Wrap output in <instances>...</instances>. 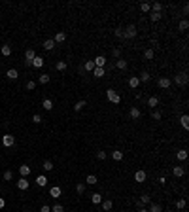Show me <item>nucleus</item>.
<instances>
[{
    "label": "nucleus",
    "mask_w": 189,
    "mask_h": 212,
    "mask_svg": "<svg viewBox=\"0 0 189 212\" xmlns=\"http://www.w3.org/2000/svg\"><path fill=\"white\" fill-rule=\"evenodd\" d=\"M106 97H108V100H110V102H113V104H119V102H121V97H119V93H115L113 89H108V91H106Z\"/></svg>",
    "instance_id": "f257e3e1"
},
{
    "label": "nucleus",
    "mask_w": 189,
    "mask_h": 212,
    "mask_svg": "<svg viewBox=\"0 0 189 212\" xmlns=\"http://www.w3.org/2000/svg\"><path fill=\"white\" fill-rule=\"evenodd\" d=\"M136 34H138V28H136L134 25H129V27L123 30V38H134Z\"/></svg>",
    "instance_id": "f03ea898"
},
{
    "label": "nucleus",
    "mask_w": 189,
    "mask_h": 212,
    "mask_svg": "<svg viewBox=\"0 0 189 212\" xmlns=\"http://www.w3.org/2000/svg\"><path fill=\"white\" fill-rule=\"evenodd\" d=\"M2 144H4L6 148H11V146L15 144V136H11V135H4V136H2Z\"/></svg>",
    "instance_id": "7ed1b4c3"
},
{
    "label": "nucleus",
    "mask_w": 189,
    "mask_h": 212,
    "mask_svg": "<svg viewBox=\"0 0 189 212\" xmlns=\"http://www.w3.org/2000/svg\"><path fill=\"white\" fill-rule=\"evenodd\" d=\"M146 178H148V174H146V171H136V172H134V182H138V184H142V182H146Z\"/></svg>",
    "instance_id": "20e7f679"
},
{
    "label": "nucleus",
    "mask_w": 189,
    "mask_h": 212,
    "mask_svg": "<svg viewBox=\"0 0 189 212\" xmlns=\"http://www.w3.org/2000/svg\"><path fill=\"white\" fill-rule=\"evenodd\" d=\"M95 66L97 68H104L106 66V57H104V55H99V57H95Z\"/></svg>",
    "instance_id": "39448f33"
},
{
    "label": "nucleus",
    "mask_w": 189,
    "mask_h": 212,
    "mask_svg": "<svg viewBox=\"0 0 189 212\" xmlns=\"http://www.w3.org/2000/svg\"><path fill=\"white\" fill-rule=\"evenodd\" d=\"M28 186H30V182H28L27 178H23V176H21V178H19V182H17V188H19L21 191H25V190H28Z\"/></svg>",
    "instance_id": "423d86ee"
},
{
    "label": "nucleus",
    "mask_w": 189,
    "mask_h": 212,
    "mask_svg": "<svg viewBox=\"0 0 189 212\" xmlns=\"http://www.w3.org/2000/svg\"><path fill=\"white\" fill-rule=\"evenodd\" d=\"M174 81L178 83V85H187V74H180V76H176L174 78Z\"/></svg>",
    "instance_id": "0eeeda50"
},
{
    "label": "nucleus",
    "mask_w": 189,
    "mask_h": 212,
    "mask_svg": "<svg viewBox=\"0 0 189 212\" xmlns=\"http://www.w3.org/2000/svg\"><path fill=\"white\" fill-rule=\"evenodd\" d=\"M64 40H66V32H63V30H61V32H57V34H55V38H53V42H55V44H63Z\"/></svg>",
    "instance_id": "6e6552de"
},
{
    "label": "nucleus",
    "mask_w": 189,
    "mask_h": 212,
    "mask_svg": "<svg viewBox=\"0 0 189 212\" xmlns=\"http://www.w3.org/2000/svg\"><path fill=\"white\" fill-rule=\"evenodd\" d=\"M129 116H131L132 119H138V117L142 116V112H140V108H136V106H132V108L129 110Z\"/></svg>",
    "instance_id": "1a4fd4ad"
},
{
    "label": "nucleus",
    "mask_w": 189,
    "mask_h": 212,
    "mask_svg": "<svg viewBox=\"0 0 189 212\" xmlns=\"http://www.w3.org/2000/svg\"><path fill=\"white\" fill-rule=\"evenodd\" d=\"M30 171H32V169L28 167V165H21V167H19V172H21L23 178H27V176L30 174Z\"/></svg>",
    "instance_id": "9d476101"
},
{
    "label": "nucleus",
    "mask_w": 189,
    "mask_h": 212,
    "mask_svg": "<svg viewBox=\"0 0 189 212\" xmlns=\"http://www.w3.org/2000/svg\"><path fill=\"white\" fill-rule=\"evenodd\" d=\"M138 85H140V80H138V76H132V78H129V87H131V89H136Z\"/></svg>",
    "instance_id": "9b49d317"
},
{
    "label": "nucleus",
    "mask_w": 189,
    "mask_h": 212,
    "mask_svg": "<svg viewBox=\"0 0 189 212\" xmlns=\"http://www.w3.org/2000/svg\"><path fill=\"white\" fill-rule=\"evenodd\" d=\"M44 63H45L44 57H34V61H32V66H34V68H42V66H44Z\"/></svg>",
    "instance_id": "f8f14e48"
},
{
    "label": "nucleus",
    "mask_w": 189,
    "mask_h": 212,
    "mask_svg": "<svg viewBox=\"0 0 189 212\" xmlns=\"http://www.w3.org/2000/svg\"><path fill=\"white\" fill-rule=\"evenodd\" d=\"M61 193H63V191H61V188H59V186H53V188L49 190V195H51V197H55V199L61 197Z\"/></svg>",
    "instance_id": "ddd939ff"
},
{
    "label": "nucleus",
    "mask_w": 189,
    "mask_h": 212,
    "mask_svg": "<svg viewBox=\"0 0 189 212\" xmlns=\"http://www.w3.org/2000/svg\"><path fill=\"white\" fill-rule=\"evenodd\" d=\"M172 174H174L176 178H180V176L185 174V169L184 167H174V169H172Z\"/></svg>",
    "instance_id": "4468645a"
},
{
    "label": "nucleus",
    "mask_w": 189,
    "mask_h": 212,
    "mask_svg": "<svg viewBox=\"0 0 189 212\" xmlns=\"http://www.w3.org/2000/svg\"><path fill=\"white\" fill-rule=\"evenodd\" d=\"M157 83H159V87H163V89H168V87H170V80H168V78H161Z\"/></svg>",
    "instance_id": "2eb2a0df"
},
{
    "label": "nucleus",
    "mask_w": 189,
    "mask_h": 212,
    "mask_svg": "<svg viewBox=\"0 0 189 212\" xmlns=\"http://www.w3.org/2000/svg\"><path fill=\"white\" fill-rule=\"evenodd\" d=\"M115 66L119 68V70H127V66H129V63H127L125 59H117V63H115Z\"/></svg>",
    "instance_id": "dca6fc26"
},
{
    "label": "nucleus",
    "mask_w": 189,
    "mask_h": 212,
    "mask_svg": "<svg viewBox=\"0 0 189 212\" xmlns=\"http://www.w3.org/2000/svg\"><path fill=\"white\" fill-rule=\"evenodd\" d=\"M6 76H8L9 80H17V78H19V72L15 70V68H9L8 72H6Z\"/></svg>",
    "instance_id": "f3484780"
},
{
    "label": "nucleus",
    "mask_w": 189,
    "mask_h": 212,
    "mask_svg": "<svg viewBox=\"0 0 189 212\" xmlns=\"http://www.w3.org/2000/svg\"><path fill=\"white\" fill-rule=\"evenodd\" d=\"M148 106H149V108L159 106V97H149V99H148Z\"/></svg>",
    "instance_id": "a211bd4d"
},
{
    "label": "nucleus",
    "mask_w": 189,
    "mask_h": 212,
    "mask_svg": "<svg viewBox=\"0 0 189 212\" xmlns=\"http://www.w3.org/2000/svg\"><path fill=\"white\" fill-rule=\"evenodd\" d=\"M36 184L40 186V188H44V186H47V178H45L44 174H40V176H36Z\"/></svg>",
    "instance_id": "6ab92c4d"
},
{
    "label": "nucleus",
    "mask_w": 189,
    "mask_h": 212,
    "mask_svg": "<svg viewBox=\"0 0 189 212\" xmlns=\"http://www.w3.org/2000/svg\"><path fill=\"white\" fill-rule=\"evenodd\" d=\"M87 106V100H78L76 104H74V110H76V112H80V110H83Z\"/></svg>",
    "instance_id": "aec40b11"
},
{
    "label": "nucleus",
    "mask_w": 189,
    "mask_h": 212,
    "mask_svg": "<svg viewBox=\"0 0 189 212\" xmlns=\"http://www.w3.org/2000/svg\"><path fill=\"white\" fill-rule=\"evenodd\" d=\"M112 159H113V161H121V159H123V152H121V150L112 152Z\"/></svg>",
    "instance_id": "412c9836"
},
{
    "label": "nucleus",
    "mask_w": 189,
    "mask_h": 212,
    "mask_svg": "<svg viewBox=\"0 0 189 212\" xmlns=\"http://www.w3.org/2000/svg\"><path fill=\"white\" fill-rule=\"evenodd\" d=\"M53 47H55V42H53V38H49V40H45V42H44V49L51 51Z\"/></svg>",
    "instance_id": "4be33fe9"
},
{
    "label": "nucleus",
    "mask_w": 189,
    "mask_h": 212,
    "mask_svg": "<svg viewBox=\"0 0 189 212\" xmlns=\"http://www.w3.org/2000/svg\"><path fill=\"white\" fill-rule=\"evenodd\" d=\"M112 207H113V203H112V201H110V199H106V201H102V210L110 212V210H112Z\"/></svg>",
    "instance_id": "5701e85b"
},
{
    "label": "nucleus",
    "mask_w": 189,
    "mask_h": 212,
    "mask_svg": "<svg viewBox=\"0 0 189 212\" xmlns=\"http://www.w3.org/2000/svg\"><path fill=\"white\" fill-rule=\"evenodd\" d=\"M180 121H182V127H184V129H189V116L187 114H184V116L180 117Z\"/></svg>",
    "instance_id": "b1692460"
},
{
    "label": "nucleus",
    "mask_w": 189,
    "mask_h": 212,
    "mask_svg": "<svg viewBox=\"0 0 189 212\" xmlns=\"http://www.w3.org/2000/svg\"><path fill=\"white\" fill-rule=\"evenodd\" d=\"M148 212H163V207H161V205H157V203H153V205H149Z\"/></svg>",
    "instance_id": "393cba45"
},
{
    "label": "nucleus",
    "mask_w": 189,
    "mask_h": 212,
    "mask_svg": "<svg viewBox=\"0 0 189 212\" xmlns=\"http://www.w3.org/2000/svg\"><path fill=\"white\" fill-rule=\"evenodd\" d=\"M85 188H87V186H85V182H80V184L76 186V191H78V195H83V193H85Z\"/></svg>",
    "instance_id": "a878e982"
},
{
    "label": "nucleus",
    "mask_w": 189,
    "mask_h": 212,
    "mask_svg": "<svg viewBox=\"0 0 189 212\" xmlns=\"http://www.w3.org/2000/svg\"><path fill=\"white\" fill-rule=\"evenodd\" d=\"M91 201H93L95 205H100V203H102V195H100V193H93V195H91Z\"/></svg>",
    "instance_id": "bb28decb"
},
{
    "label": "nucleus",
    "mask_w": 189,
    "mask_h": 212,
    "mask_svg": "<svg viewBox=\"0 0 189 212\" xmlns=\"http://www.w3.org/2000/svg\"><path fill=\"white\" fill-rule=\"evenodd\" d=\"M42 106H44V110H53V100H51V99H45L44 102H42Z\"/></svg>",
    "instance_id": "cd10ccee"
},
{
    "label": "nucleus",
    "mask_w": 189,
    "mask_h": 212,
    "mask_svg": "<svg viewBox=\"0 0 189 212\" xmlns=\"http://www.w3.org/2000/svg\"><path fill=\"white\" fill-rule=\"evenodd\" d=\"M0 51H2V55H4V57H9V55H11V47H9L8 44L2 45V49H0Z\"/></svg>",
    "instance_id": "c85d7f7f"
},
{
    "label": "nucleus",
    "mask_w": 189,
    "mask_h": 212,
    "mask_svg": "<svg viewBox=\"0 0 189 212\" xmlns=\"http://www.w3.org/2000/svg\"><path fill=\"white\" fill-rule=\"evenodd\" d=\"M55 68H57L59 72H64V70H66V63H64V61H57Z\"/></svg>",
    "instance_id": "c756f323"
},
{
    "label": "nucleus",
    "mask_w": 189,
    "mask_h": 212,
    "mask_svg": "<svg viewBox=\"0 0 189 212\" xmlns=\"http://www.w3.org/2000/svg\"><path fill=\"white\" fill-rule=\"evenodd\" d=\"M138 80L146 83V81H149V80H151V76H149V72H146V70H144V72H142V74L138 76Z\"/></svg>",
    "instance_id": "7c9ffc66"
},
{
    "label": "nucleus",
    "mask_w": 189,
    "mask_h": 212,
    "mask_svg": "<svg viewBox=\"0 0 189 212\" xmlns=\"http://www.w3.org/2000/svg\"><path fill=\"white\" fill-rule=\"evenodd\" d=\"M93 74H95V78H102L104 74H106V70H104V68H97V66H95Z\"/></svg>",
    "instance_id": "2f4dec72"
},
{
    "label": "nucleus",
    "mask_w": 189,
    "mask_h": 212,
    "mask_svg": "<svg viewBox=\"0 0 189 212\" xmlns=\"http://www.w3.org/2000/svg\"><path fill=\"white\" fill-rule=\"evenodd\" d=\"M176 155H178V161H185L187 159V150H180Z\"/></svg>",
    "instance_id": "473e14b6"
},
{
    "label": "nucleus",
    "mask_w": 189,
    "mask_h": 212,
    "mask_svg": "<svg viewBox=\"0 0 189 212\" xmlns=\"http://www.w3.org/2000/svg\"><path fill=\"white\" fill-rule=\"evenodd\" d=\"M163 9V4L161 2H155V4H151V12H155V14H161Z\"/></svg>",
    "instance_id": "72a5a7b5"
},
{
    "label": "nucleus",
    "mask_w": 189,
    "mask_h": 212,
    "mask_svg": "<svg viewBox=\"0 0 189 212\" xmlns=\"http://www.w3.org/2000/svg\"><path fill=\"white\" fill-rule=\"evenodd\" d=\"M178 28H180V30H187V28H189V21H187V19H182L180 25H178Z\"/></svg>",
    "instance_id": "f704fd0d"
},
{
    "label": "nucleus",
    "mask_w": 189,
    "mask_h": 212,
    "mask_svg": "<svg viewBox=\"0 0 189 212\" xmlns=\"http://www.w3.org/2000/svg\"><path fill=\"white\" fill-rule=\"evenodd\" d=\"M38 81H40L42 85H45V83H49V76H47V74H42V76H38Z\"/></svg>",
    "instance_id": "c9c22d12"
},
{
    "label": "nucleus",
    "mask_w": 189,
    "mask_h": 212,
    "mask_svg": "<svg viewBox=\"0 0 189 212\" xmlns=\"http://www.w3.org/2000/svg\"><path fill=\"white\" fill-rule=\"evenodd\" d=\"M185 205H187V203H185V199H178V201H176V208H178V210H184Z\"/></svg>",
    "instance_id": "e433bc0d"
},
{
    "label": "nucleus",
    "mask_w": 189,
    "mask_h": 212,
    "mask_svg": "<svg viewBox=\"0 0 189 212\" xmlns=\"http://www.w3.org/2000/svg\"><path fill=\"white\" fill-rule=\"evenodd\" d=\"M42 169H44V171H47V172H49V171H53V163H51V161H44V165H42Z\"/></svg>",
    "instance_id": "4c0bfd02"
},
{
    "label": "nucleus",
    "mask_w": 189,
    "mask_h": 212,
    "mask_svg": "<svg viewBox=\"0 0 189 212\" xmlns=\"http://www.w3.org/2000/svg\"><path fill=\"white\" fill-rule=\"evenodd\" d=\"M83 68H85L87 72H93V70H95V63H93V61H87V63L83 64Z\"/></svg>",
    "instance_id": "58836bf2"
},
{
    "label": "nucleus",
    "mask_w": 189,
    "mask_h": 212,
    "mask_svg": "<svg viewBox=\"0 0 189 212\" xmlns=\"http://www.w3.org/2000/svg\"><path fill=\"white\" fill-rule=\"evenodd\" d=\"M97 182H99V180H97V176H95V174H89V176H87V186H95Z\"/></svg>",
    "instance_id": "ea45409f"
},
{
    "label": "nucleus",
    "mask_w": 189,
    "mask_h": 212,
    "mask_svg": "<svg viewBox=\"0 0 189 212\" xmlns=\"http://www.w3.org/2000/svg\"><path fill=\"white\" fill-rule=\"evenodd\" d=\"M149 201H151V197H149V195H148V193H144V195H142V197H140V203L144 205V207H146V205H148V203H149Z\"/></svg>",
    "instance_id": "a19ab883"
},
{
    "label": "nucleus",
    "mask_w": 189,
    "mask_h": 212,
    "mask_svg": "<svg viewBox=\"0 0 189 212\" xmlns=\"http://www.w3.org/2000/svg\"><path fill=\"white\" fill-rule=\"evenodd\" d=\"M161 17H163V15H161V14H155V12H151V14H149V19H151L153 23H157Z\"/></svg>",
    "instance_id": "79ce46f5"
},
{
    "label": "nucleus",
    "mask_w": 189,
    "mask_h": 212,
    "mask_svg": "<svg viewBox=\"0 0 189 212\" xmlns=\"http://www.w3.org/2000/svg\"><path fill=\"white\" fill-rule=\"evenodd\" d=\"M144 57L148 59V61H151V59L155 57V53H153V49H146V51H144Z\"/></svg>",
    "instance_id": "37998d69"
},
{
    "label": "nucleus",
    "mask_w": 189,
    "mask_h": 212,
    "mask_svg": "<svg viewBox=\"0 0 189 212\" xmlns=\"http://www.w3.org/2000/svg\"><path fill=\"white\" fill-rule=\"evenodd\" d=\"M140 9H142L144 14H148V12H151V4H148V2H144V4L140 6Z\"/></svg>",
    "instance_id": "c03bdc74"
},
{
    "label": "nucleus",
    "mask_w": 189,
    "mask_h": 212,
    "mask_svg": "<svg viewBox=\"0 0 189 212\" xmlns=\"http://www.w3.org/2000/svg\"><path fill=\"white\" fill-rule=\"evenodd\" d=\"M51 212H64V208H63V205H55V207L51 208Z\"/></svg>",
    "instance_id": "a18cd8bd"
},
{
    "label": "nucleus",
    "mask_w": 189,
    "mask_h": 212,
    "mask_svg": "<svg viewBox=\"0 0 189 212\" xmlns=\"http://www.w3.org/2000/svg\"><path fill=\"white\" fill-rule=\"evenodd\" d=\"M11 178H14V172H11V171H6L4 172V180H11Z\"/></svg>",
    "instance_id": "49530a36"
},
{
    "label": "nucleus",
    "mask_w": 189,
    "mask_h": 212,
    "mask_svg": "<svg viewBox=\"0 0 189 212\" xmlns=\"http://www.w3.org/2000/svg\"><path fill=\"white\" fill-rule=\"evenodd\" d=\"M112 55H113L115 59H121V49H119V47H117V49H113V51H112Z\"/></svg>",
    "instance_id": "de8ad7c7"
},
{
    "label": "nucleus",
    "mask_w": 189,
    "mask_h": 212,
    "mask_svg": "<svg viewBox=\"0 0 189 212\" xmlns=\"http://www.w3.org/2000/svg\"><path fill=\"white\" fill-rule=\"evenodd\" d=\"M151 117H153V119H161V117H163V114L159 112V110H155V112L151 114Z\"/></svg>",
    "instance_id": "09e8293b"
},
{
    "label": "nucleus",
    "mask_w": 189,
    "mask_h": 212,
    "mask_svg": "<svg viewBox=\"0 0 189 212\" xmlns=\"http://www.w3.org/2000/svg\"><path fill=\"white\" fill-rule=\"evenodd\" d=\"M97 159L104 161V159H106V152H97Z\"/></svg>",
    "instance_id": "8fccbe9b"
},
{
    "label": "nucleus",
    "mask_w": 189,
    "mask_h": 212,
    "mask_svg": "<svg viewBox=\"0 0 189 212\" xmlns=\"http://www.w3.org/2000/svg\"><path fill=\"white\" fill-rule=\"evenodd\" d=\"M32 123H42V117L38 116V114H34V116H32Z\"/></svg>",
    "instance_id": "3c124183"
},
{
    "label": "nucleus",
    "mask_w": 189,
    "mask_h": 212,
    "mask_svg": "<svg viewBox=\"0 0 189 212\" xmlns=\"http://www.w3.org/2000/svg\"><path fill=\"white\" fill-rule=\"evenodd\" d=\"M34 87H36V83H34L32 80H30V81H27V89H28V91H32Z\"/></svg>",
    "instance_id": "603ef678"
},
{
    "label": "nucleus",
    "mask_w": 189,
    "mask_h": 212,
    "mask_svg": "<svg viewBox=\"0 0 189 212\" xmlns=\"http://www.w3.org/2000/svg\"><path fill=\"white\" fill-rule=\"evenodd\" d=\"M123 30H125V28H115V36L117 38H123Z\"/></svg>",
    "instance_id": "864d4df0"
},
{
    "label": "nucleus",
    "mask_w": 189,
    "mask_h": 212,
    "mask_svg": "<svg viewBox=\"0 0 189 212\" xmlns=\"http://www.w3.org/2000/svg\"><path fill=\"white\" fill-rule=\"evenodd\" d=\"M42 212H51V208L47 207V205H44V207H42Z\"/></svg>",
    "instance_id": "5fc2aeb1"
},
{
    "label": "nucleus",
    "mask_w": 189,
    "mask_h": 212,
    "mask_svg": "<svg viewBox=\"0 0 189 212\" xmlns=\"http://www.w3.org/2000/svg\"><path fill=\"white\" fill-rule=\"evenodd\" d=\"M4 207H6V201H4L2 197H0V208H4Z\"/></svg>",
    "instance_id": "6e6d98bb"
},
{
    "label": "nucleus",
    "mask_w": 189,
    "mask_h": 212,
    "mask_svg": "<svg viewBox=\"0 0 189 212\" xmlns=\"http://www.w3.org/2000/svg\"><path fill=\"white\" fill-rule=\"evenodd\" d=\"M138 212H148V208H140V210Z\"/></svg>",
    "instance_id": "4d7b16f0"
},
{
    "label": "nucleus",
    "mask_w": 189,
    "mask_h": 212,
    "mask_svg": "<svg viewBox=\"0 0 189 212\" xmlns=\"http://www.w3.org/2000/svg\"><path fill=\"white\" fill-rule=\"evenodd\" d=\"M165 212H172V210H165Z\"/></svg>",
    "instance_id": "13d9d810"
}]
</instances>
